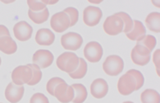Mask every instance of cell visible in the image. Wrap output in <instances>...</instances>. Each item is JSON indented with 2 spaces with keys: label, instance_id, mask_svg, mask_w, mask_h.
I'll list each match as a JSON object with an SVG mask.
<instances>
[{
  "label": "cell",
  "instance_id": "cell-1",
  "mask_svg": "<svg viewBox=\"0 0 160 103\" xmlns=\"http://www.w3.org/2000/svg\"><path fill=\"white\" fill-rule=\"evenodd\" d=\"M57 66L60 70L68 73H73L79 65V58L75 53L65 52L57 59Z\"/></svg>",
  "mask_w": 160,
  "mask_h": 103
},
{
  "label": "cell",
  "instance_id": "cell-2",
  "mask_svg": "<svg viewBox=\"0 0 160 103\" xmlns=\"http://www.w3.org/2000/svg\"><path fill=\"white\" fill-rule=\"evenodd\" d=\"M124 68V61L118 55H109L106 58L103 64V69L106 74L117 76L122 72Z\"/></svg>",
  "mask_w": 160,
  "mask_h": 103
},
{
  "label": "cell",
  "instance_id": "cell-3",
  "mask_svg": "<svg viewBox=\"0 0 160 103\" xmlns=\"http://www.w3.org/2000/svg\"><path fill=\"white\" fill-rule=\"evenodd\" d=\"M32 78V69L27 65H21L14 68L12 73V83L16 85L23 86L24 84H28Z\"/></svg>",
  "mask_w": 160,
  "mask_h": 103
},
{
  "label": "cell",
  "instance_id": "cell-4",
  "mask_svg": "<svg viewBox=\"0 0 160 103\" xmlns=\"http://www.w3.org/2000/svg\"><path fill=\"white\" fill-rule=\"evenodd\" d=\"M103 30L109 35H117L122 32L124 24L122 19L115 13L106 18L103 25Z\"/></svg>",
  "mask_w": 160,
  "mask_h": 103
},
{
  "label": "cell",
  "instance_id": "cell-5",
  "mask_svg": "<svg viewBox=\"0 0 160 103\" xmlns=\"http://www.w3.org/2000/svg\"><path fill=\"white\" fill-rule=\"evenodd\" d=\"M151 52L145 46L136 44L132 49L131 53V57L134 64L139 66H145L149 64L151 59Z\"/></svg>",
  "mask_w": 160,
  "mask_h": 103
},
{
  "label": "cell",
  "instance_id": "cell-6",
  "mask_svg": "<svg viewBox=\"0 0 160 103\" xmlns=\"http://www.w3.org/2000/svg\"><path fill=\"white\" fill-rule=\"evenodd\" d=\"M83 44V38L78 33L68 32L61 37V45L65 50L77 51Z\"/></svg>",
  "mask_w": 160,
  "mask_h": 103
},
{
  "label": "cell",
  "instance_id": "cell-7",
  "mask_svg": "<svg viewBox=\"0 0 160 103\" xmlns=\"http://www.w3.org/2000/svg\"><path fill=\"white\" fill-rule=\"evenodd\" d=\"M74 96V89L72 86L68 85L65 81L58 84L55 88L53 92V97H56L62 103H69L72 101Z\"/></svg>",
  "mask_w": 160,
  "mask_h": 103
},
{
  "label": "cell",
  "instance_id": "cell-8",
  "mask_svg": "<svg viewBox=\"0 0 160 103\" xmlns=\"http://www.w3.org/2000/svg\"><path fill=\"white\" fill-rule=\"evenodd\" d=\"M70 18L64 12H59L53 14L50 20V26L58 33L64 32L70 27Z\"/></svg>",
  "mask_w": 160,
  "mask_h": 103
},
{
  "label": "cell",
  "instance_id": "cell-9",
  "mask_svg": "<svg viewBox=\"0 0 160 103\" xmlns=\"http://www.w3.org/2000/svg\"><path fill=\"white\" fill-rule=\"evenodd\" d=\"M118 89L120 94L123 96L132 94L136 91V81L131 73H127L119 79L118 83Z\"/></svg>",
  "mask_w": 160,
  "mask_h": 103
},
{
  "label": "cell",
  "instance_id": "cell-10",
  "mask_svg": "<svg viewBox=\"0 0 160 103\" xmlns=\"http://www.w3.org/2000/svg\"><path fill=\"white\" fill-rule=\"evenodd\" d=\"M103 51L101 45L97 41L89 42L84 48V55L88 61L97 63L103 56Z\"/></svg>",
  "mask_w": 160,
  "mask_h": 103
},
{
  "label": "cell",
  "instance_id": "cell-11",
  "mask_svg": "<svg viewBox=\"0 0 160 103\" xmlns=\"http://www.w3.org/2000/svg\"><path fill=\"white\" fill-rule=\"evenodd\" d=\"M103 13L98 7L88 6L83 11V21L88 26H95L100 22Z\"/></svg>",
  "mask_w": 160,
  "mask_h": 103
},
{
  "label": "cell",
  "instance_id": "cell-12",
  "mask_svg": "<svg viewBox=\"0 0 160 103\" xmlns=\"http://www.w3.org/2000/svg\"><path fill=\"white\" fill-rule=\"evenodd\" d=\"M53 55L47 50H39L33 55L32 61L40 68H46L53 64Z\"/></svg>",
  "mask_w": 160,
  "mask_h": 103
},
{
  "label": "cell",
  "instance_id": "cell-13",
  "mask_svg": "<svg viewBox=\"0 0 160 103\" xmlns=\"http://www.w3.org/2000/svg\"><path fill=\"white\" fill-rule=\"evenodd\" d=\"M13 33L15 37L20 41H27L31 38L33 28L31 25L25 21L18 22L13 26Z\"/></svg>",
  "mask_w": 160,
  "mask_h": 103
},
{
  "label": "cell",
  "instance_id": "cell-14",
  "mask_svg": "<svg viewBox=\"0 0 160 103\" xmlns=\"http://www.w3.org/2000/svg\"><path fill=\"white\" fill-rule=\"evenodd\" d=\"M25 88L23 86H18L12 82L10 83L5 90V97L9 102L18 103L21 101L24 95Z\"/></svg>",
  "mask_w": 160,
  "mask_h": 103
},
{
  "label": "cell",
  "instance_id": "cell-15",
  "mask_svg": "<svg viewBox=\"0 0 160 103\" xmlns=\"http://www.w3.org/2000/svg\"><path fill=\"white\" fill-rule=\"evenodd\" d=\"M108 92V85L103 79H97L90 85V92L94 98H103Z\"/></svg>",
  "mask_w": 160,
  "mask_h": 103
},
{
  "label": "cell",
  "instance_id": "cell-16",
  "mask_svg": "<svg viewBox=\"0 0 160 103\" xmlns=\"http://www.w3.org/2000/svg\"><path fill=\"white\" fill-rule=\"evenodd\" d=\"M54 33L48 28L40 29L35 35V41L40 46H51L54 42Z\"/></svg>",
  "mask_w": 160,
  "mask_h": 103
},
{
  "label": "cell",
  "instance_id": "cell-17",
  "mask_svg": "<svg viewBox=\"0 0 160 103\" xmlns=\"http://www.w3.org/2000/svg\"><path fill=\"white\" fill-rule=\"evenodd\" d=\"M146 34V30L144 26L143 23L138 20H134L133 21V28L132 31H129L126 34L127 37L132 41H139L142 40Z\"/></svg>",
  "mask_w": 160,
  "mask_h": 103
},
{
  "label": "cell",
  "instance_id": "cell-18",
  "mask_svg": "<svg viewBox=\"0 0 160 103\" xmlns=\"http://www.w3.org/2000/svg\"><path fill=\"white\" fill-rule=\"evenodd\" d=\"M18 50V45L11 36L0 37V51L6 55H12Z\"/></svg>",
  "mask_w": 160,
  "mask_h": 103
},
{
  "label": "cell",
  "instance_id": "cell-19",
  "mask_svg": "<svg viewBox=\"0 0 160 103\" xmlns=\"http://www.w3.org/2000/svg\"><path fill=\"white\" fill-rule=\"evenodd\" d=\"M146 26L151 31L159 33L160 31V13L157 12L149 13L145 18Z\"/></svg>",
  "mask_w": 160,
  "mask_h": 103
},
{
  "label": "cell",
  "instance_id": "cell-20",
  "mask_svg": "<svg viewBox=\"0 0 160 103\" xmlns=\"http://www.w3.org/2000/svg\"><path fill=\"white\" fill-rule=\"evenodd\" d=\"M74 89L75 96L72 100L73 103H83L87 98L88 92L86 87L81 84H75L72 85Z\"/></svg>",
  "mask_w": 160,
  "mask_h": 103
},
{
  "label": "cell",
  "instance_id": "cell-21",
  "mask_svg": "<svg viewBox=\"0 0 160 103\" xmlns=\"http://www.w3.org/2000/svg\"><path fill=\"white\" fill-rule=\"evenodd\" d=\"M28 16L32 22H34L36 24H41V23L46 22L48 19L49 12H48V9L47 8L44 9L43 11L40 12H32L29 9Z\"/></svg>",
  "mask_w": 160,
  "mask_h": 103
},
{
  "label": "cell",
  "instance_id": "cell-22",
  "mask_svg": "<svg viewBox=\"0 0 160 103\" xmlns=\"http://www.w3.org/2000/svg\"><path fill=\"white\" fill-rule=\"evenodd\" d=\"M142 103H159V93L153 89H146L140 95Z\"/></svg>",
  "mask_w": 160,
  "mask_h": 103
},
{
  "label": "cell",
  "instance_id": "cell-23",
  "mask_svg": "<svg viewBox=\"0 0 160 103\" xmlns=\"http://www.w3.org/2000/svg\"><path fill=\"white\" fill-rule=\"evenodd\" d=\"M79 65H78L77 69L73 73H69V76L73 79H83L87 73V64H86V60L82 58H79Z\"/></svg>",
  "mask_w": 160,
  "mask_h": 103
},
{
  "label": "cell",
  "instance_id": "cell-24",
  "mask_svg": "<svg viewBox=\"0 0 160 103\" xmlns=\"http://www.w3.org/2000/svg\"><path fill=\"white\" fill-rule=\"evenodd\" d=\"M29 67H31L32 69V78L31 80L28 83V85L35 86L40 83V81L42 79V72L39 66H37L35 64H29Z\"/></svg>",
  "mask_w": 160,
  "mask_h": 103
},
{
  "label": "cell",
  "instance_id": "cell-25",
  "mask_svg": "<svg viewBox=\"0 0 160 103\" xmlns=\"http://www.w3.org/2000/svg\"><path fill=\"white\" fill-rule=\"evenodd\" d=\"M117 15L119 16L123 21V24H124V27H123V32L128 33L129 31H132V29L133 28V20L130 17L127 13L124 12H120V13H117Z\"/></svg>",
  "mask_w": 160,
  "mask_h": 103
},
{
  "label": "cell",
  "instance_id": "cell-26",
  "mask_svg": "<svg viewBox=\"0 0 160 103\" xmlns=\"http://www.w3.org/2000/svg\"><path fill=\"white\" fill-rule=\"evenodd\" d=\"M157 41L156 38L151 35H145L142 40H140L139 41H137V44L141 45V46L146 47L150 52L153 50V48L155 47Z\"/></svg>",
  "mask_w": 160,
  "mask_h": 103
},
{
  "label": "cell",
  "instance_id": "cell-27",
  "mask_svg": "<svg viewBox=\"0 0 160 103\" xmlns=\"http://www.w3.org/2000/svg\"><path fill=\"white\" fill-rule=\"evenodd\" d=\"M63 12L66 14H68L69 18H70V26H73L77 24V22H78V19H79V12L77 8L70 7V8L64 9Z\"/></svg>",
  "mask_w": 160,
  "mask_h": 103
},
{
  "label": "cell",
  "instance_id": "cell-28",
  "mask_svg": "<svg viewBox=\"0 0 160 103\" xmlns=\"http://www.w3.org/2000/svg\"><path fill=\"white\" fill-rule=\"evenodd\" d=\"M127 73H129L135 78L136 81V91H138L139 89L142 88L144 84H145V78L143 76V74L139 70L136 69H130L127 71Z\"/></svg>",
  "mask_w": 160,
  "mask_h": 103
},
{
  "label": "cell",
  "instance_id": "cell-29",
  "mask_svg": "<svg viewBox=\"0 0 160 103\" xmlns=\"http://www.w3.org/2000/svg\"><path fill=\"white\" fill-rule=\"evenodd\" d=\"M62 82H64V80L62 79H61V78L55 77L53 78V79H49L46 85L47 92H48L51 96H53V92H54L55 88H56L58 84L62 83Z\"/></svg>",
  "mask_w": 160,
  "mask_h": 103
},
{
  "label": "cell",
  "instance_id": "cell-30",
  "mask_svg": "<svg viewBox=\"0 0 160 103\" xmlns=\"http://www.w3.org/2000/svg\"><path fill=\"white\" fill-rule=\"evenodd\" d=\"M27 4L30 10L32 12H40L47 8L46 5L43 3L41 1H35V0H27Z\"/></svg>",
  "mask_w": 160,
  "mask_h": 103
},
{
  "label": "cell",
  "instance_id": "cell-31",
  "mask_svg": "<svg viewBox=\"0 0 160 103\" xmlns=\"http://www.w3.org/2000/svg\"><path fill=\"white\" fill-rule=\"evenodd\" d=\"M30 103H49L48 97L43 93H35L31 97Z\"/></svg>",
  "mask_w": 160,
  "mask_h": 103
},
{
  "label": "cell",
  "instance_id": "cell-32",
  "mask_svg": "<svg viewBox=\"0 0 160 103\" xmlns=\"http://www.w3.org/2000/svg\"><path fill=\"white\" fill-rule=\"evenodd\" d=\"M159 55H160V50L159 49H158V50H156L155 52L153 53V64H155L156 72H157L158 76H159Z\"/></svg>",
  "mask_w": 160,
  "mask_h": 103
},
{
  "label": "cell",
  "instance_id": "cell-33",
  "mask_svg": "<svg viewBox=\"0 0 160 103\" xmlns=\"http://www.w3.org/2000/svg\"><path fill=\"white\" fill-rule=\"evenodd\" d=\"M10 36V32H9L8 29L3 25H0V37L2 36Z\"/></svg>",
  "mask_w": 160,
  "mask_h": 103
},
{
  "label": "cell",
  "instance_id": "cell-34",
  "mask_svg": "<svg viewBox=\"0 0 160 103\" xmlns=\"http://www.w3.org/2000/svg\"><path fill=\"white\" fill-rule=\"evenodd\" d=\"M41 2L43 3H44L45 5L47 4H55V3H57V1H54V2H53V1H45V0H41Z\"/></svg>",
  "mask_w": 160,
  "mask_h": 103
},
{
  "label": "cell",
  "instance_id": "cell-35",
  "mask_svg": "<svg viewBox=\"0 0 160 103\" xmlns=\"http://www.w3.org/2000/svg\"><path fill=\"white\" fill-rule=\"evenodd\" d=\"M123 103H134V102H132V101H125V102H123Z\"/></svg>",
  "mask_w": 160,
  "mask_h": 103
},
{
  "label": "cell",
  "instance_id": "cell-36",
  "mask_svg": "<svg viewBox=\"0 0 160 103\" xmlns=\"http://www.w3.org/2000/svg\"><path fill=\"white\" fill-rule=\"evenodd\" d=\"M0 64H1V58H0Z\"/></svg>",
  "mask_w": 160,
  "mask_h": 103
}]
</instances>
